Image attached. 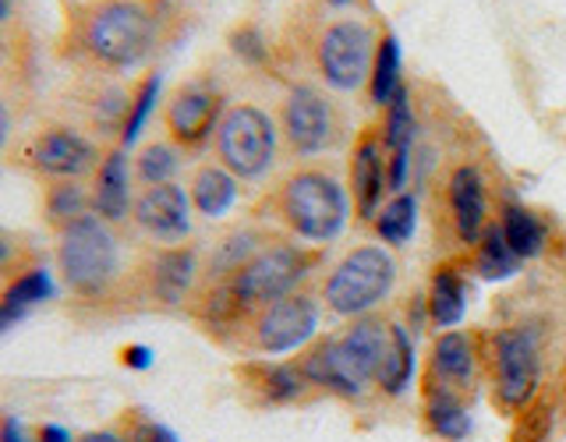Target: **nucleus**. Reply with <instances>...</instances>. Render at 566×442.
<instances>
[{"instance_id": "1", "label": "nucleus", "mask_w": 566, "mask_h": 442, "mask_svg": "<svg viewBox=\"0 0 566 442\" xmlns=\"http://www.w3.org/2000/svg\"><path fill=\"white\" fill-rule=\"evenodd\" d=\"M156 0H67L57 57L85 75H124L159 43Z\"/></svg>"}, {"instance_id": "2", "label": "nucleus", "mask_w": 566, "mask_h": 442, "mask_svg": "<svg viewBox=\"0 0 566 442\" xmlns=\"http://www.w3.org/2000/svg\"><path fill=\"white\" fill-rule=\"evenodd\" d=\"M312 252L294 244H265L238 265L234 273L217 280L202 297V318L217 326H230L244 315H259L273 301L297 291V283L312 270Z\"/></svg>"}, {"instance_id": "3", "label": "nucleus", "mask_w": 566, "mask_h": 442, "mask_svg": "<svg viewBox=\"0 0 566 442\" xmlns=\"http://www.w3.org/2000/svg\"><path fill=\"white\" fill-rule=\"evenodd\" d=\"M57 276L78 301H103L120 276V241L96 212L53 230Z\"/></svg>"}, {"instance_id": "4", "label": "nucleus", "mask_w": 566, "mask_h": 442, "mask_svg": "<svg viewBox=\"0 0 566 442\" xmlns=\"http://www.w3.org/2000/svg\"><path fill=\"white\" fill-rule=\"evenodd\" d=\"M280 220L287 223L301 241L329 244L344 234L350 217V199L344 185L326 170H297L280 188Z\"/></svg>"}, {"instance_id": "5", "label": "nucleus", "mask_w": 566, "mask_h": 442, "mask_svg": "<svg viewBox=\"0 0 566 442\" xmlns=\"http://www.w3.org/2000/svg\"><path fill=\"white\" fill-rule=\"evenodd\" d=\"M106 149H99L85 131L50 120L8 149V159L40 181H82L93 177Z\"/></svg>"}, {"instance_id": "6", "label": "nucleus", "mask_w": 566, "mask_h": 442, "mask_svg": "<svg viewBox=\"0 0 566 442\" xmlns=\"http://www.w3.org/2000/svg\"><path fill=\"white\" fill-rule=\"evenodd\" d=\"M280 131L273 117L255 103H234L227 106L212 149H217L220 167L230 170L238 181H262L276 164Z\"/></svg>"}, {"instance_id": "7", "label": "nucleus", "mask_w": 566, "mask_h": 442, "mask_svg": "<svg viewBox=\"0 0 566 442\" xmlns=\"http://www.w3.org/2000/svg\"><path fill=\"white\" fill-rule=\"evenodd\" d=\"M397 283V262L386 244H361L333 265L323 283V301L347 318H361L389 297Z\"/></svg>"}, {"instance_id": "8", "label": "nucleus", "mask_w": 566, "mask_h": 442, "mask_svg": "<svg viewBox=\"0 0 566 442\" xmlns=\"http://www.w3.org/2000/svg\"><path fill=\"white\" fill-rule=\"evenodd\" d=\"M495 400L503 411H524L535 400L542 379L538 340L531 329H500L492 336Z\"/></svg>"}, {"instance_id": "9", "label": "nucleus", "mask_w": 566, "mask_h": 442, "mask_svg": "<svg viewBox=\"0 0 566 442\" xmlns=\"http://www.w3.org/2000/svg\"><path fill=\"white\" fill-rule=\"evenodd\" d=\"M223 114H227V99L220 88L206 78H195L177 85L170 99L164 103V128L177 149L195 152L217 135Z\"/></svg>"}, {"instance_id": "10", "label": "nucleus", "mask_w": 566, "mask_h": 442, "mask_svg": "<svg viewBox=\"0 0 566 442\" xmlns=\"http://www.w3.org/2000/svg\"><path fill=\"white\" fill-rule=\"evenodd\" d=\"M371 61H376V35L358 18H336L318 40V71L344 93H354L368 82Z\"/></svg>"}, {"instance_id": "11", "label": "nucleus", "mask_w": 566, "mask_h": 442, "mask_svg": "<svg viewBox=\"0 0 566 442\" xmlns=\"http://www.w3.org/2000/svg\"><path fill=\"white\" fill-rule=\"evenodd\" d=\"M280 128L297 156H318L336 141V110L333 103L312 85H294L280 106Z\"/></svg>"}, {"instance_id": "12", "label": "nucleus", "mask_w": 566, "mask_h": 442, "mask_svg": "<svg viewBox=\"0 0 566 442\" xmlns=\"http://www.w3.org/2000/svg\"><path fill=\"white\" fill-rule=\"evenodd\" d=\"M318 329V305L308 294H287L252 318V344L262 354H294Z\"/></svg>"}, {"instance_id": "13", "label": "nucleus", "mask_w": 566, "mask_h": 442, "mask_svg": "<svg viewBox=\"0 0 566 442\" xmlns=\"http://www.w3.org/2000/svg\"><path fill=\"white\" fill-rule=\"evenodd\" d=\"M191 199L188 188L181 185H156V188H142L135 194L132 206V220L146 238H153L156 244H185L191 234Z\"/></svg>"}, {"instance_id": "14", "label": "nucleus", "mask_w": 566, "mask_h": 442, "mask_svg": "<svg viewBox=\"0 0 566 442\" xmlns=\"http://www.w3.org/2000/svg\"><path fill=\"white\" fill-rule=\"evenodd\" d=\"M389 191V159L376 131H365L350 152V202L361 223H376Z\"/></svg>"}, {"instance_id": "15", "label": "nucleus", "mask_w": 566, "mask_h": 442, "mask_svg": "<svg viewBox=\"0 0 566 442\" xmlns=\"http://www.w3.org/2000/svg\"><path fill=\"white\" fill-rule=\"evenodd\" d=\"M88 202H93V212L103 223H124L132 220V206H135V194H132V164L124 156L120 146H111L103 152L96 173L88 177Z\"/></svg>"}, {"instance_id": "16", "label": "nucleus", "mask_w": 566, "mask_h": 442, "mask_svg": "<svg viewBox=\"0 0 566 442\" xmlns=\"http://www.w3.org/2000/svg\"><path fill=\"white\" fill-rule=\"evenodd\" d=\"M478 368V350L468 333L447 329L432 344V368H429V397H457L460 386H471Z\"/></svg>"}, {"instance_id": "17", "label": "nucleus", "mask_w": 566, "mask_h": 442, "mask_svg": "<svg viewBox=\"0 0 566 442\" xmlns=\"http://www.w3.org/2000/svg\"><path fill=\"white\" fill-rule=\"evenodd\" d=\"M447 199H450V217L457 227V238L464 244H478L482 234L489 230V206H485V177L478 167L464 164L457 167L450 177V188H447Z\"/></svg>"}, {"instance_id": "18", "label": "nucleus", "mask_w": 566, "mask_h": 442, "mask_svg": "<svg viewBox=\"0 0 566 442\" xmlns=\"http://www.w3.org/2000/svg\"><path fill=\"white\" fill-rule=\"evenodd\" d=\"M301 368V376L308 379V386H318V389H329V393L336 397H361L365 393V379L358 376V371L350 368L347 361V354L340 350V344H336V336L333 340H323L318 347H312L305 358L297 361Z\"/></svg>"}, {"instance_id": "19", "label": "nucleus", "mask_w": 566, "mask_h": 442, "mask_svg": "<svg viewBox=\"0 0 566 442\" xmlns=\"http://www.w3.org/2000/svg\"><path fill=\"white\" fill-rule=\"evenodd\" d=\"M195 276H199V255L191 244H170L149 262V294L159 305H181Z\"/></svg>"}, {"instance_id": "20", "label": "nucleus", "mask_w": 566, "mask_h": 442, "mask_svg": "<svg viewBox=\"0 0 566 442\" xmlns=\"http://www.w3.org/2000/svg\"><path fill=\"white\" fill-rule=\"evenodd\" d=\"M188 199H191V209L199 212V217L220 220L238 202V177L230 170H223L220 164H202L191 173Z\"/></svg>"}, {"instance_id": "21", "label": "nucleus", "mask_w": 566, "mask_h": 442, "mask_svg": "<svg viewBox=\"0 0 566 442\" xmlns=\"http://www.w3.org/2000/svg\"><path fill=\"white\" fill-rule=\"evenodd\" d=\"M415 379V340L403 326H389L382 358L376 368V386L386 397H403Z\"/></svg>"}, {"instance_id": "22", "label": "nucleus", "mask_w": 566, "mask_h": 442, "mask_svg": "<svg viewBox=\"0 0 566 442\" xmlns=\"http://www.w3.org/2000/svg\"><path fill=\"white\" fill-rule=\"evenodd\" d=\"M468 312V291H464V276H460L457 265H439L429 280V315L439 329H453L460 326V318Z\"/></svg>"}, {"instance_id": "23", "label": "nucleus", "mask_w": 566, "mask_h": 442, "mask_svg": "<svg viewBox=\"0 0 566 442\" xmlns=\"http://www.w3.org/2000/svg\"><path fill=\"white\" fill-rule=\"evenodd\" d=\"M500 230H503V238H506V244H510V252L517 255L521 262L542 255V248H545V223H542L527 206H521V202H506V206H503Z\"/></svg>"}, {"instance_id": "24", "label": "nucleus", "mask_w": 566, "mask_h": 442, "mask_svg": "<svg viewBox=\"0 0 566 442\" xmlns=\"http://www.w3.org/2000/svg\"><path fill=\"white\" fill-rule=\"evenodd\" d=\"M93 212L88 202V185L82 181H43V220L57 230L71 220Z\"/></svg>"}, {"instance_id": "25", "label": "nucleus", "mask_w": 566, "mask_h": 442, "mask_svg": "<svg viewBox=\"0 0 566 442\" xmlns=\"http://www.w3.org/2000/svg\"><path fill=\"white\" fill-rule=\"evenodd\" d=\"M177 170H181V149L174 146V141H146V146L138 149L135 164H132V173L142 188H156V185H170Z\"/></svg>"}, {"instance_id": "26", "label": "nucleus", "mask_w": 566, "mask_h": 442, "mask_svg": "<svg viewBox=\"0 0 566 442\" xmlns=\"http://www.w3.org/2000/svg\"><path fill=\"white\" fill-rule=\"evenodd\" d=\"M400 40L394 32H386L376 43V61H371V75H368V96L376 106H389V99L397 96L400 88Z\"/></svg>"}, {"instance_id": "27", "label": "nucleus", "mask_w": 566, "mask_h": 442, "mask_svg": "<svg viewBox=\"0 0 566 442\" xmlns=\"http://www.w3.org/2000/svg\"><path fill=\"white\" fill-rule=\"evenodd\" d=\"M415 227H418V199L411 191L394 194L376 217V234L386 248H403L415 238Z\"/></svg>"}, {"instance_id": "28", "label": "nucleus", "mask_w": 566, "mask_h": 442, "mask_svg": "<svg viewBox=\"0 0 566 442\" xmlns=\"http://www.w3.org/2000/svg\"><path fill=\"white\" fill-rule=\"evenodd\" d=\"M517 270H521V259L510 252L500 223H492L482 234V241L474 244V273L482 280H510Z\"/></svg>"}, {"instance_id": "29", "label": "nucleus", "mask_w": 566, "mask_h": 442, "mask_svg": "<svg viewBox=\"0 0 566 442\" xmlns=\"http://www.w3.org/2000/svg\"><path fill=\"white\" fill-rule=\"evenodd\" d=\"M159 71H149V75H142L135 85H132V99H128V117H124V128H120V149H128L138 141L142 128H146V120L153 114V106L159 99Z\"/></svg>"}, {"instance_id": "30", "label": "nucleus", "mask_w": 566, "mask_h": 442, "mask_svg": "<svg viewBox=\"0 0 566 442\" xmlns=\"http://www.w3.org/2000/svg\"><path fill=\"white\" fill-rule=\"evenodd\" d=\"M424 421H429L432 435L447 439V442H460V439L471 435V414L457 397L432 393L429 407H424Z\"/></svg>"}, {"instance_id": "31", "label": "nucleus", "mask_w": 566, "mask_h": 442, "mask_svg": "<svg viewBox=\"0 0 566 442\" xmlns=\"http://www.w3.org/2000/svg\"><path fill=\"white\" fill-rule=\"evenodd\" d=\"M53 294H57V287H53V280L43 265H29V270L0 283V297L11 301V305H22V308L43 305V301H50Z\"/></svg>"}, {"instance_id": "32", "label": "nucleus", "mask_w": 566, "mask_h": 442, "mask_svg": "<svg viewBox=\"0 0 566 442\" xmlns=\"http://www.w3.org/2000/svg\"><path fill=\"white\" fill-rule=\"evenodd\" d=\"M415 141V114H411V96H407V85L397 88V96L386 106V131H382V146L386 152H403L411 149Z\"/></svg>"}, {"instance_id": "33", "label": "nucleus", "mask_w": 566, "mask_h": 442, "mask_svg": "<svg viewBox=\"0 0 566 442\" xmlns=\"http://www.w3.org/2000/svg\"><path fill=\"white\" fill-rule=\"evenodd\" d=\"M308 386V379L301 376L297 365H270L259 368V389L270 403H291L301 397V389Z\"/></svg>"}, {"instance_id": "34", "label": "nucleus", "mask_w": 566, "mask_h": 442, "mask_svg": "<svg viewBox=\"0 0 566 442\" xmlns=\"http://www.w3.org/2000/svg\"><path fill=\"white\" fill-rule=\"evenodd\" d=\"M111 432H114V442H181L167 424H159L156 418L142 414V411L120 414L117 429H111Z\"/></svg>"}, {"instance_id": "35", "label": "nucleus", "mask_w": 566, "mask_h": 442, "mask_svg": "<svg viewBox=\"0 0 566 442\" xmlns=\"http://www.w3.org/2000/svg\"><path fill=\"white\" fill-rule=\"evenodd\" d=\"M29 265H35L32 252H25V244H18L11 234L0 230V280H11L22 270H29Z\"/></svg>"}, {"instance_id": "36", "label": "nucleus", "mask_w": 566, "mask_h": 442, "mask_svg": "<svg viewBox=\"0 0 566 442\" xmlns=\"http://www.w3.org/2000/svg\"><path fill=\"white\" fill-rule=\"evenodd\" d=\"M230 46H234L244 61H265V43H262V35H259V29H252V25H244V29H238L234 35H230Z\"/></svg>"}, {"instance_id": "37", "label": "nucleus", "mask_w": 566, "mask_h": 442, "mask_svg": "<svg viewBox=\"0 0 566 442\" xmlns=\"http://www.w3.org/2000/svg\"><path fill=\"white\" fill-rule=\"evenodd\" d=\"M29 435H32V442H75L67 429H61V424H53V421L29 424Z\"/></svg>"}, {"instance_id": "38", "label": "nucleus", "mask_w": 566, "mask_h": 442, "mask_svg": "<svg viewBox=\"0 0 566 442\" xmlns=\"http://www.w3.org/2000/svg\"><path fill=\"white\" fill-rule=\"evenodd\" d=\"M0 442H32V435L18 424V418L0 414Z\"/></svg>"}, {"instance_id": "39", "label": "nucleus", "mask_w": 566, "mask_h": 442, "mask_svg": "<svg viewBox=\"0 0 566 442\" xmlns=\"http://www.w3.org/2000/svg\"><path fill=\"white\" fill-rule=\"evenodd\" d=\"M120 361L128 365V368H149L153 365V350L142 347V344H132V347L120 350Z\"/></svg>"}, {"instance_id": "40", "label": "nucleus", "mask_w": 566, "mask_h": 442, "mask_svg": "<svg viewBox=\"0 0 566 442\" xmlns=\"http://www.w3.org/2000/svg\"><path fill=\"white\" fill-rule=\"evenodd\" d=\"M25 312H29V308H22V305H11V301H4V297H0V333L14 329V326L22 323V318H25Z\"/></svg>"}, {"instance_id": "41", "label": "nucleus", "mask_w": 566, "mask_h": 442, "mask_svg": "<svg viewBox=\"0 0 566 442\" xmlns=\"http://www.w3.org/2000/svg\"><path fill=\"white\" fill-rule=\"evenodd\" d=\"M14 14H18V0H0V40L14 25Z\"/></svg>"}, {"instance_id": "42", "label": "nucleus", "mask_w": 566, "mask_h": 442, "mask_svg": "<svg viewBox=\"0 0 566 442\" xmlns=\"http://www.w3.org/2000/svg\"><path fill=\"white\" fill-rule=\"evenodd\" d=\"M4 135H8V114H4V106H0V146H4Z\"/></svg>"}, {"instance_id": "43", "label": "nucleus", "mask_w": 566, "mask_h": 442, "mask_svg": "<svg viewBox=\"0 0 566 442\" xmlns=\"http://www.w3.org/2000/svg\"><path fill=\"white\" fill-rule=\"evenodd\" d=\"M329 4H347V0H329Z\"/></svg>"}, {"instance_id": "44", "label": "nucleus", "mask_w": 566, "mask_h": 442, "mask_svg": "<svg viewBox=\"0 0 566 442\" xmlns=\"http://www.w3.org/2000/svg\"><path fill=\"white\" fill-rule=\"evenodd\" d=\"M64 4H67V0H64Z\"/></svg>"}]
</instances>
